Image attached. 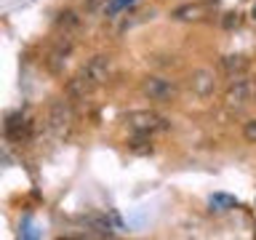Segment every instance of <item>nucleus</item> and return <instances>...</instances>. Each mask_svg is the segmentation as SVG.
<instances>
[{"mask_svg":"<svg viewBox=\"0 0 256 240\" xmlns=\"http://www.w3.org/2000/svg\"><path fill=\"white\" fill-rule=\"evenodd\" d=\"M208 3H216V0H208Z\"/></svg>","mask_w":256,"mask_h":240,"instance_id":"nucleus-20","label":"nucleus"},{"mask_svg":"<svg viewBox=\"0 0 256 240\" xmlns=\"http://www.w3.org/2000/svg\"><path fill=\"white\" fill-rule=\"evenodd\" d=\"M78 27H80V16L75 11H62L59 19H56V30H59V32H70V35H72Z\"/></svg>","mask_w":256,"mask_h":240,"instance_id":"nucleus-11","label":"nucleus"},{"mask_svg":"<svg viewBox=\"0 0 256 240\" xmlns=\"http://www.w3.org/2000/svg\"><path fill=\"white\" fill-rule=\"evenodd\" d=\"M243 139L256 144V120H248V123L243 126Z\"/></svg>","mask_w":256,"mask_h":240,"instance_id":"nucleus-17","label":"nucleus"},{"mask_svg":"<svg viewBox=\"0 0 256 240\" xmlns=\"http://www.w3.org/2000/svg\"><path fill=\"white\" fill-rule=\"evenodd\" d=\"M211 206L216 208V211H227V208H235L238 206V200L230 198V195H214L211 198Z\"/></svg>","mask_w":256,"mask_h":240,"instance_id":"nucleus-15","label":"nucleus"},{"mask_svg":"<svg viewBox=\"0 0 256 240\" xmlns=\"http://www.w3.org/2000/svg\"><path fill=\"white\" fill-rule=\"evenodd\" d=\"M238 24H240V14H238V11L224 14V19H222V27H224V30H235Z\"/></svg>","mask_w":256,"mask_h":240,"instance_id":"nucleus-16","label":"nucleus"},{"mask_svg":"<svg viewBox=\"0 0 256 240\" xmlns=\"http://www.w3.org/2000/svg\"><path fill=\"white\" fill-rule=\"evenodd\" d=\"M102 3H104V0H83V8L91 14V11H96V8H99Z\"/></svg>","mask_w":256,"mask_h":240,"instance_id":"nucleus-18","label":"nucleus"},{"mask_svg":"<svg viewBox=\"0 0 256 240\" xmlns=\"http://www.w3.org/2000/svg\"><path fill=\"white\" fill-rule=\"evenodd\" d=\"M83 72L94 80L96 86H104L110 80V75H112V59H110V56H104V54H99V56H94V59L86 64Z\"/></svg>","mask_w":256,"mask_h":240,"instance_id":"nucleus-7","label":"nucleus"},{"mask_svg":"<svg viewBox=\"0 0 256 240\" xmlns=\"http://www.w3.org/2000/svg\"><path fill=\"white\" fill-rule=\"evenodd\" d=\"M128 150L136 155H150L152 152V136L150 134H134V139L128 142Z\"/></svg>","mask_w":256,"mask_h":240,"instance_id":"nucleus-12","label":"nucleus"},{"mask_svg":"<svg viewBox=\"0 0 256 240\" xmlns=\"http://www.w3.org/2000/svg\"><path fill=\"white\" fill-rule=\"evenodd\" d=\"M152 14L150 8H142V11H131V14H126V19H123V24H120V32H126V30H131V27H136V24H142V22H147V19H152Z\"/></svg>","mask_w":256,"mask_h":240,"instance_id":"nucleus-14","label":"nucleus"},{"mask_svg":"<svg viewBox=\"0 0 256 240\" xmlns=\"http://www.w3.org/2000/svg\"><path fill=\"white\" fill-rule=\"evenodd\" d=\"M70 99V96H67ZM67 99H56L51 107H48V131L54 134V139H67L72 134V126H75V110Z\"/></svg>","mask_w":256,"mask_h":240,"instance_id":"nucleus-1","label":"nucleus"},{"mask_svg":"<svg viewBox=\"0 0 256 240\" xmlns=\"http://www.w3.org/2000/svg\"><path fill=\"white\" fill-rule=\"evenodd\" d=\"M187 86L190 91L198 96V99H208L214 91H216V75L211 70L200 67V70H192V75L187 78Z\"/></svg>","mask_w":256,"mask_h":240,"instance_id":"nucleus-6","label":"nucleus"},{"mask_svg":"<svg viewBox=\"0 0 256 240\" xmlns=\"http://www.w3.org/2000/svg\"><path fill=\"white\" fill-rule=\"evenodd\" d=\"M27 134H30V123L22 118V112H16V115H8V123H6V136H8V139L22 142Z\"/></svg>","mask_w":256,"mask_h":240,"instance_id":"nucleus-10","label":"nucleus"},{"mask_svg":"<svg viewBox=\"0 0 256 240\" xmlns=\"http://www.w3.org/2000/svg\"><path fill=\"white\" fill-rule=\"evenodd\" d=\"M142 94L147 96L150 102L166 104V102H174L176 99L179 88H176V83H174V80H168V78L150 75V78H144V83H142Z\"/></svg>","mask_w":256,"mask_h":240,"instance_id":"nucleus-4","label":"nucleus"},{"mask_svg":"<svg viewBox=\"0 0 256 240\" xmlns=\"http://www.w3.org/2000/svg\"><path fill=\"white\" fill-rule=\"evenodd\" d=\"M96 88H99V86H96L94 80L88 78L83 70H80L78 75L67 83V96H70V99H88V96H91Z\"/></svg>","mask_w":256,"mask_h":240,"instance_id":"nucleus-9","label":"nucleus"},{"mask_svg":"<svg viewBox=\"0 0 256 240\" xmlns=\"http://www.w3.org/2000/svg\"><path fill=\"white\" fill-rule=\"evenodd\" d=\"M72 48H75V38H72L70 32H62V35L56 38V46L51 48V54H48V70H51L54 75H59V72L64 70Z\"/></svg>","mask_w":256,"mask_h":240,"instance_id":"nucleus-5","label":"nucleus"},{"mask_svg":"<svg viewBox=\"0 0 256 240\" xmlns=\"http://www.w3.org/2000/svg\"><path fill=\"white\" fill-rule=\"evenodd\" d=\"M254 19H256V6H254Z\"/></svg>","mask_w":256,"mask_h":240,"instance_id":"nucleus-19","label":"nucleus"},{"mask_svg":"<svg viewBox=\"0 0 256 240\" xmlns=\"http://www.w3.org/2000/svg\"><path fill=\"white\" fill-rule=\"evenodd\" d=\"M126 126L131 128L134 134H163L168 131V118H163L155 110H134L126 115Z\"/></svg>","mask_w":256,"mask_h":240,"instance_id":"nucleus-2","label":"nucleus"},{"mask_svg":"<svg viewBox=\"0 0 256 240\" xmlns=\"http://www.w3.org/2000/svg\"><path fill=\"white\" fill-rule=\"evenodd\" d=\"M256 99V80L254 78H235L232 80V86L227 88V94H224V104H227L230 110H246L248 104Z\"/></svg>","mask_w":256,"mask_h":240,"instance_id":"nucleus-3","label":"nucleus"},{"mask_svg":"<svg viewBox=\"0 0 256 240\" xmlns=\"http://www.w3.org/2000/svg\"><path fill=\"white\" fill-rule=\"evenodd\" d=\"M251 70V59L243 54H227V56H222V72L227 78H243L246 72Z\"/></svg>","mask_w":256,"mask_h":240,"instance_id":"nucleus-8","label":"nucleus"},{"mask_svg":"<svg viewBox=\"0 0 256 240\" xmlns=\"http://www.w3.org/2000/svg\"><path fill=\"white\" fill-rule=\"evenodd\" d=\"M174 19L176 22H198V19H203V8L195 6V3L182 6V8H176V11H174Z\"/></svg>","mask_w":256,"mask_h":240,"instance_id":"nucleus-13","label":"nucleus"}]
</instances>
